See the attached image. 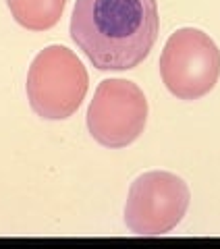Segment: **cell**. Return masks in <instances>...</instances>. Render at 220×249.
I'll use <instances>...</instances> for the list:
<instances>
[{"label": "cell", "instance_id": "obj_5", "mask_svg": "<svg viewBox=\"0 0 220 249\" xmlns=\"http://www.w3.org/2000/svg\"><path fill=\"white\" fill-rule=\"evenodd\" d=\"M147 100L137 83L127 79H104L88 108L90 135L100 145L119 150L131 145L144 133Z\"/></svg>", "mask_w": 220, "mask_h": 249}, {"label": "cell", "instance_id": "obj_2", "mask_svg": "<svg viewBox=\"0 0 220 249\" xmlns=\"http://www.w3.org/2000/svg\"><path fill=\"white\" fill-rule=\"evenodd\" d=\"M90 88L83 62L67 46H48L27 71V100L37 116L65 121L77 112Z\"/></svg>", "mask_w": 220, "mask_h": 249}, {"label": "cell", "instance_id": "obj_3", "mask_svg": "<svg viewBox=\"0 0 220 249\" xmlns=\"http://www.w3.org/2000/svg\"><path fill=\"white\" fill-rule=\"evenodd\" d=\"M160 77L179 100H200L220 77V50L208 34L183 27L172 34L160 54Z\"/></svg>", "mask_w": 220, "mask_h": 249}, {"label": "cell", "instance_id": "obj_1", "mask_svg": "<svg viewBox=\"0 0 220 249\" xmlns=\"http://www.w3.org/2000/svg\"><path fill=\"white\" fill-rule=\"evenodd\" d=\"M158 27L156 0H77L71 15V37L98 71L139 67Z\"/></svg>", "mask_w": 220, "mask_h": 249}, {"label": "cell", "instance_id": "obj_6", "mask_svg": "<svg viewBox=\"0 0 220 249\" xmlns=\"http://www.w3.org/2000/svg\"><path fill=\"white\" fill-rule=\"evenodd\" d=\"M67 0H6L13 19L29 31L54 27L65 13Z\"/></svg>", "mask_w": 220, "mask_h": 249}, {"label": "cell", "instance_id": "obj_4", "mask_svg": "<svg viewBox=\"0 0 220 249\" xmlns=\"http://www.w3.org/2000/svg\"><path fill=\"white\" fill-rule=\"evenodd\" d=\"M191 201L189 187L166 170L139 175L131 183L125 224L137 237H162L177 229Z\"/></svg>", "mask_w": 220, "mask_h": 249}]
</instances>
